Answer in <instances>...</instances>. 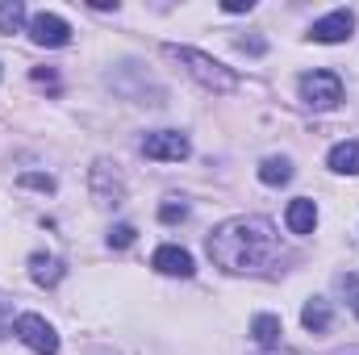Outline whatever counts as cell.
<instances>
[{
  "instance_id": "cell-1",
  "label": "cell",
  "mask_w": 359,
  "mask_h": 355,
  "mask_svg": "<svg viewBox=\"0 0 359 355\" xmlns=\"http://www.w3.org/2000/svg\"><path fill=\"white\" fill-rule=\"evenodd\" d=\"M209 260L234 276L243 272H264L280 255V239L268 217H230L209 234Z\"/></svg>"
},
{
  "instance_id": "cell-2",
  "label": "cell",
  "mask_w": 359,
  "mask_h": 355,
  "mask_svg": "<svg viewBox=\"0 0 359 355\" xmlns=\"http://www.w3.org/2000/svg\"><path fill=\"white\" fill-rule=\"evenodd\" d=\"M168 55L176 59L201 88H209V92H234L238 88V76H234L226 63H217L213 55H201V51H192V46H168Z\"/></svg>"
},
{
  "instance_id": "cell-3",
  "label": "cell",
  "mask_w": 359,
  "mask_h": 355,
  "mask_svg": "<svg viewBox=\"0 0 359 355\" xmlns=\"http://www.w3.org/2000/svg\"><path fill=\"white\" fill-rule=\"evenodd\" d=\"M301 100L318 113H330L343 105V80L334 72H305L301 76Z\"/></svg>"
},
{
  "instance_id": "cell-4",
  "label": "cell",
  "mask_w": 359,
  "mask_h": 355,
  "mask_svg": "<svg viewBox=\"0 0 359 355\" xmlns=\"http://www.w3.org/2000/svg\"><path fill=\"white\" fill-rule=\"evenodd\" d=\"M17 339L38 355L59 351V335H55V326H50L42 314H21V318H17Z\"/></svg>"
},
{
  "instance_id": "cell-5",
  "label": "cell",
  "mask_w": 359,
  "mask_h": 355,
  "mask_svg": "<svg viewBox=\"0 0 359 355\" xmlns=\"http://www.w3.org/2000/svg\"><path fill=\"white\" fill-rule=\"evenodd\" d=\"M188 138L180 134V130H155V134H147L142 138V155L147 159H159V163H180V159H188Z\"/></svg>"
},
{
  "instance_id": "cell-6",
  "label": "cell",
  "mask_w": 359,
  "mask_h": 355,
  "mask_svg": "<svg viewBox=\"0 0 359 355\" xmlns=\"http://www.w3.org/2000/svg\"><path fill=\"white\" fill-rule=\"evenodd\" d=\"M29 38L38 46H67L72 42V25L59 13H34L29 17Z\"/></svg>"
},
{
  "instance_id": "cell-7",
  "label": "cell",
  "mask_w": 359,
  "mask_h": 355,
  "mask_svg": "<svg viewBox=\"0 0 359 355\" xmlns=\"http://www.w3.org/2000/svg\"><path fill=\"white\" fill-rule=\"evenodd\" d=\"M351 29H355V13H347V8H334V13H326L322 21H313L309 38H313V42H326V46H334V42H347V38H351Z\"/></svg>"
},
{
  "instance_id": "cell-8",
  "label": "cell",
  "mask_w": 359,
  "mask_h": 355,
  "mask_svg": "<svg viewBox=\"0 0 359 355\" xmlns=\"http://www.w3.org/2000/svg\"><path fill=\"white\" fill-rule=\"evenodd\" d=\"M155 272H163V276H192V255L176 247V243H168V247H159L155 251V260H151Z\"/></svg>"
},
{
  "instance_id": "cell-9",
  "label": "cell",
  "mask_w": 359,
  "mask_h": 355,
  "mask_svg": "<svg viewBox=\"0 0 359 355\" xmlns=\"http://www.w3.org/2000/svg\"><path fill=\"white\" fill-rule=\"evenodd\" d=\"M284 222H288L292 234H313V226H318V205H313L309 196H297V201L288 205Z\"/></svg>"
},
{
  "instance_id": "cell-10",
  "label": "cell",
  "mask_w": 359,
  "mask_h": 355,
  "mask_svg": "<svg viewBox=\"0 0 359 355\" xmlns=\"http://www.w3.org/2000/svg\"><path fill=\"white\" fill-rule=\"evenodd\" d=\"M29 276L50 288V284L63 280V260H59V255H46V251H34V255H29Z\"/></svg>"
},
{
  "instance_id": "cell-11",
  "label": "cell",
  "mask_w": 359,
  "mask_h": 355,
  "mask_svg": "<svg viewBox=\"0 0 359 355\" xmlns=\"http://www.w3.org/2000/svg\"><path fill=\"white\" fill-rule=\"evenodd\" d=\"M301 322H305V330H313V335H326V330H330V301H322V297L305 301V309H301Z\"/></svg>"
},
{
  "instance_id": "cell-12",
  "label": "cell",
  "mask_w": 359,
  "mask_h": 355,
  "mask_svg": "<svg viewBox=\"0 0 359 355\" xmlns=\"http://www.w3.org/2000/svg\"><path fill=\"white\" fill-rule=\"evenodd\" d=\"M330 172L339 176H359V142H339L330 151Z\"/></svg>"
},
{
  "instance_id": "cell-13",
  "label": "cell",
  "mask_w": 359,
  "mask_h": 355,
  "mask_svg": "<svg viewBox=\"0 0 359 355\" xmlns=\"http://www.w3.org/2000/svg\"><path fill=\"white\" fill-rule=\"evenodd\" d=\"M251 335H255V343L259 347H280V335H284V326H280V318L276 314H259L255 322H251Z\"/></svg>"
},
{
  "instance_id": "cell-14",
  "label": "cell",
  "mask_w": 359,
  "mask_h": 355,
  "mask_svg": "<svg viewBox=\"0 0 359 355\" xmlns=\"http://www.w3.org/2000/svg\"><path fill=\"white\" fill-rule=\"evenodd\" d=\"M25 25V4L21 0H4L0 4V34H21Z\"/></svg>"
},
{
  "instance_id": "cell-15",
  "label": "cell",
  "mask_w": 359,
  "mask_h": 355,
  "mask_svg": "<svg viewBox=\"0 0 359 355\" xmlns=\"http://www.w3.org/2000/svg\"><path fill=\"white\" fill-rule=\"evenodd\" d=\"M259 180H264V184H271V188H276V184H288V180H292V163L271 155V159H264V163H259Z\"/></svg>"
},
{
  "instance_id": "cell-16",
  "label": "cell",
  "mask_w": 359,
  "mask_h": 355,
  "mask_svg": "<svg viewBox=\"0 0 359 355\" xmlns=\"http://www.w3.org/2000/svg\"><path fill=\"white\" fill-rule=\"evenodd\" d=\"M134 234H138V230H134L130 222H121V226H113V230H109V247H130V243H134Z\"/></svg>"
},
{
  "instance_id": "cell-17",
  "label": "cell",
  "mask_w": 359,
  "mask_h": 355,
  "mask_svg": "<svg viewBox=\"0 0 359 355\" xmlns=\"http://www.w3.org/2000/svg\"><path fill=\"white\" fill-rule=\"evenodd\" d=\"M159 217H163V222H184V217H188V205H184V201H168V205L159 209Z\"/></svg>"
},
{
  "instance_id": "cell-18",
  "label": "cell",
  "mask_w": 359,
  "mask_h": 355,
  "mask_svg": "<svg viewBox=\"0 0 359 355\" xmlns=\"http://www.w3.org/2000/svg\"><path fill=\"white\" fill-rule=\"evenodd\" d=\"M343 293H347V301H351V309L359 318V276H343Z\"/></svg>"
},
{
  "instance_id": "cell-19",
  "label": "cell",
  "mask_w": 359,
  "mask_h": 355,
  "mask_svg": "<svg viewBox=\"0 0 359 355\" xmlns=\"http://www.w3.org/2000/svg\"><path fill=\"white\" fill-rule=\"evenodd\" d=\"M21 184H29V188H46V192L55 188V180H50V176H38V172H25V176H21Z\"/></svg>"
},
{
  "instance_id": "cell-20",
  "label": "cell",
  "mask_w": 359,
  "mask_h": 355,
  "mask_svg": "<svg viewBox=\"0 0 359 355\" xmlns=\"http://www.w3.org/2000/svg\"><path fill=\"white\" fill-rule=\"evenodd\" d=\"M222 8H226V13H251V8H255V0H226Z\"/></svg>"
},
{
  "instance_id": "cell-21",
  "label": "cell",
  "mask_w": 359,
  "mask_h": 355,
  "mask_svg": "<svg viewBox=\"0 0 359 355\" xmlns=\"http://www.w3.org/2000/svg\"><path fill=\"white\" fill-rule=\"evenodd\" d=\"M238 46L251 51V55H264V42H259V38H238Z\"/></svg>"
},
{
  "instance_id": "cell-22",
  "label": "cell",
  "mask_w": 359,
  "mask_h": 355,
  "mask_svg": "<svg viewBox=\"0 0 359 355\" xmlns=\"http://www.w3.org/2000/svg\"><path fill=\"white\" fill-rule=\"evenodd\" d=\"M268 355H297V351H276V347H271V351Z\"/></svg>"
}]
</instances>
